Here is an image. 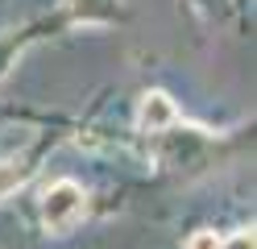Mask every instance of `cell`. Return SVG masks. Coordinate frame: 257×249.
I'll use <instances>...</instances> for the list:
<instances>
[{"mask_svg": "<svg viewBox=\"0 0 257 249\" xmlns=\"http://www.w3.org/2000/svg\"><path fill=\"white\" fill-rule=\"evenodd\" d=\"M83 204H87V195H83L79 183H71V179L54 183V187L46 191V199H42V220H46V228H50V232H67L79 216H83Z\"/></svg>", "mask_w": 257, "mask_h": 249, "instance_id": "1", "label": "cell"}, {"mask_svg": "<svg viewBox=\"0 0 257 249\" xmlns=\"http://www.w3.org/2000/svg\"><path fill=\"white\" fill-rule=\"evenodd\" d=\"M179 121V108L166 92H146L141 96V108H137V129L141 133H162Z\"/></svg>", "mask_w": 257, "mask_h": 249, "instance_id": "2", "label": "cell"}, {"mask_svg": "<svg viewBox=\"0 0 257 249\" xmlns=\"http://www.w3.org/2000/svg\"><path fill=\"white\" fill-rule=\"evenodd\" d=\"M21 183H25V171H21V166H13V162L0 166V199H9Z\"/></svg>", "mask_w": 257, "mask_h": 249, "instance_id": "3", "label": "cell"}, {"mask_svg": "<svg viewBox=\"0 0 257 249\" xmlns=\"http://www.w3.org/2000/svg\"><path fill=\"white\" fill-rule=\"evenodd\" d=\"M220 249H257V241H253V228H240V232H232L228 241H220Z\"/></svg>", "mask_w": 257, "mask_h": 249, "instance_id": "4", "label": "cell"}, {"mask_svg": "<svg viewBox=\"0 0 257 249\" xmlns=\"http://www.w3.org/2000/svg\"><path fill=\"white\" fill-rule=\"evenodd\" d=\"M187 249H220V237H216V232H207V228H199L195 237L187 241Z\"/></svg>", "mask_w": 257, "mask_h": 249, "instance_id": "5", "label": "cell"}]
</instances>
